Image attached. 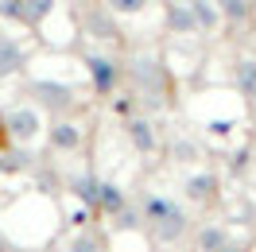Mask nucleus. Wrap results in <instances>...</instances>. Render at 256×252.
<instances>
[{"label":"nucleus","mask_w":256,"mask_h":252,"mask_svg":"<svg viewBox=\"0 0 256 252\" xmlns=\"http://www.w3.org/2000/svg\"><path fill=\"white\" fill-rule=\"evenodd\" d=\"M124 82H128V94L136 97V105L148 109V116L175 105L171 70H167V62H163L160 54H152V50H136L124 62Z\"/></svg>","instance_id":"f257e3e1"},{"label":"nucleus","mask_w":256,"mask_h":252,"mask_svg":"<svg viewBox=\"0 0 256 252\" xmlns=\"http://www.w3.org/2000/svg\"><path fill=\"white\" fill-rule=\"evenodd\" d=\"M82 70L90 78L94 97H101V101H112L116 90H120V82H124V62L116 54H105V50H86L82 54Z\"/></svg>","instance_id":"f03ea898"},{"label":"nucleus","mask_w":256,"mask_h":252,"mask_svg":"<svg viewBox=\"0 0 256 252\" xmlns=\"http://www.w3.org/2000/svg\"><path fill=\"white\" fill-rule=\"evenodd\" d=\"M124 140L132 144V152L140 159H156L167 148V140H163V132H160V120L156 116H148V112H140V116H132V120H124Z\"/></svg>","instance_id":"7ed1b4c3"},{"label":"nucleus","mask_w":256,"mask_h":252,"mask_svg":"<svg viewBox=\"0 0 256 252\" xmlns=\"http://www.w3.org/2000/svg\"><path fill=\"white\" fill-rule=\"evenodd\" d=\"M28 94H32V105L50 109L54 116H70V112L78 109V90H74V86H62V82L39 78V82H32Z\"/></svg>","instance_id":"20e7f679"},{"label":"nucleus","mask_w":256,"mask_h":252,"mask_svg":"<svg viewBox=\"0 0 256 252\" xmlns=\"http://www.w3.org/2000/svg\"><path fill=\"white\" fill-rule=\"evenodd\" d=\"M4 132H8V140H16V144H35L43 136V109L32 105V101L8 109L4 112Z\"/></svg>","instance_id":"39448f33"},{"label":"nucleus","mask_w":256,"mask_h":252,"mask_svg":"<svg viewBox=\"0 0 256 252\" xmlns=\"http://www.w3.org/2000/svg\"><path fill=\"white\" fill-rule=\"evenodd\" d=\"M78 24H82V35H90V39H101V43H116L120 39V20L112 16L105 4H82Z\"/></svg>","instance_id":"423d86ee"},{"label":"nucleus","mask_w":256,"mask_h":252,"mask_svg":"<svg viewBox=\"0 0 256 252\" xmlns=\"http://www.w3.org/2000/svg\"><path fill=\"white\" fill-rule=\"evenodd\" d=\"M218 186H222V178L210 167H194V171L182 174V198L190 206H214L218 202Z\"/></svg>","instance_id":"0eeeda50"},{"label":"nucleus","mask_w":256,"mask_h":252,"mask_svg":"<svg viewBox=\"0 0 256 252\" xmlns=\"http://www.w3.org/2000/svg\"><path fill=\"white\" fill-rule=\"evenodd\" d=\"M218 8L229 35H248L256 28V0H218Z\"/></svg>","instance_id":"6e6552de"},{"label":"nucleus","mask_w":256,"mask_h":252,"mask_svg":"<svg viewBox=\"0 0 256 252\" xmlns=\"http://www.w3.org/2000/svg\"><path fill=\"white\" fill-rule=\"evenodd\" d=\"M47 140L54 152H62V156H70V152H78L82 144H86V128L74 120V116H54L47 128Z\"/></svg>","instance_id":"1a4fd4ad"},{"label":"nucleus","mask_w":256,"mask_h":252,"mask_svg":"<svg viewBox=\"0 0 256 252\" xmlns=\"http://www.w3.org/2000/svg\"><path fill=\"white\" fill-rule=\"evenodd\" d=\"M62 0H20V28H28L32 35L47 32V20L58 12Z\"/></svg>","instance_id":"9d476101"},{"label":"nucleus","mask_w":256,"mask_h":252,"mask_svg":"<svg viewBox=\"0 0 256 252\" xmlns=\"http://www.w3.org/2000/svg\"><path fill=\"white\" fill-rule=\"evenodd\" d=\"M148 233H152V240H160V244H178L182 236L190 233V214H186L182 206H175V210H171L160 225H152Z\"/></svg>","instance_id":"9b49d317"},{"label":"nucleus","mask_w":256,"mask_h":252,"mask_svg":"<svg viewBox=\"0 0 256 252\" xmlns=\"http://www.w3.org/2000/svg\"><path fill=\"white\" fill-rule=\"evenodd\" d=\"M163 152H167V159L178 163V167H198L202 156H206L202 144L194 140L190 132H175V136H167V148H163Z\"/></svg>","instance_id":"f8f14e48"},{"label":"nucleus","mask_w":256,"mask_h":252,"mask_svg":"<svg viewBox=\"0 0 256 252\" xmlns=\"http://www.w3.org/2000/svg\"><path fill=\"white\" fill-rule=\"evenodd\" d=\"M28 54H32V50L24 47V39L0 32V82L12 78V74H20V70L28 66Z\"/></svg>","instance_id":"ddd939ff"},{"label":"nucleus","mask_w":256,"mask_h":252,"mask_svg":"<svg viewBox=\"0 0 256 252\" xmlns=\"http://www.w3.org/2000/svg\"><path fill=\"white\" fill-rule=\"evenodd\" d=\"M163 24L171 35H198V20H194L186 0H167L163 4Z\"/></svg>","instance_id":"4468645a"},{"label":"nucleus","mask_w":256,"mask_h":252,"mask_svg":"<svg viewBox=\"0 0 256 252\" xmlns=\"http://www.w3.org/2000/svg\"><path fill=\"white\" fill-rule=\"evenodd\" d=\"M233 236H229V225L222 221H202L194 229V252H222Z\"/></svg>","instance_id":"2eb2a0df"},{"label":"nucleus","mask_w":256,"mask_h":252,"mask_svg":"<svg viewBox=\"0 0 256 252\" xmlns=\"http://www.w3.org/2000/svg\"><path fill=\"white\" fill-rule=\"evenodd\" d=\"M175 198H167V194H160V190H144V198H140V214H144V225L152 229V225H160L171 210H175Z\"/></svg>","instance_id":"dca6fc26"},{"label":"nucleus","mask_w":256,"mask_h":252,"mask_svg":"<svg viewBox=\"0 0 256 252\" xmlns=\"http://www.w3.org/2000/svg\"><path fill=\"white\" fill-rule=\"evenodd\" d=\"M190 4L194 20H198V35H214L218 28H225L222 24V8H218V0H186Z\"/></svg>","instance_id":"f3484780"},{"label":"nucleus","mask_w":256,"mask_h":252,"mask_svg":"<svg viewBox=\"0 0 256 252\" xmlns=\"http://www.w3.org/2000/svg\"><path fill=\"white\" fill-rule=\"evenodd\" d=\"M97 210H101L105 218H116L120 210H128V194H124V186H116L112 178H101V194H97Z\"/></svg>","instance_id":"a211bd4d"},{"label":"nucleus","mask_w":256,"mask_h":252,"mask_svg":"<svg viewBox=\"0 0 256 252\" xmlns=\"http://www.w3.org/2000/svg\"><path fill=\"white\" fill-rule=\"evenodd\" d=\"M233 78H237L240 97L256 101V54H237V62H233Z\"/></svg>","instance_id":"6ab92c4d"},{"label":"nucleus","mask_w":256,"mask_h":252,"mask_svg":"<svg viewBox=\"0 0 256 252\" xmlns=\"http://www.w3.org/2000/svg\"><path fill=\"white\" fill-rule=\"evenodd\" d=\"M101 4H105L116 20H140V16H148V8H152L156 0H101Z\"/></svg>","instance_id":"aec40b11"},{"label":"nucleus","mask_w":256,"mask_h":252,"mask_svg":"<svg viewBox=\"0 0 256 252\" xmlns=\"http://www.w3.org/2000/svg\"><path fill=\"white\" fill-rule=\"evenodd\" d=\"M70 190L78 194L86 206H94L97 210V194H101V178H94V174H78L74 182H70Z\"/></svg>","instance_id":"412c9836"},{"label":"nucleus","mask_w":256,"mask_h":252,"mask_svg":"<svg viewBox=\"0 0 256 252\" xmlns=\"http://www.w3.org/2000/svg\"><path fill=\"white\" fill-rule=\"evenodd\" d=\"M70 252H101V240H97L94 233H82L78 240H74V248Z\"/></svg>","instance_id":"4be33fe9"},{"label":"nucleus","mask_w":256,"mask_h":252,"mask_svg":"<svg viewBox=\"0 0 256 252\" xmlns=\"http://www.w3.org/2000/svg\"><path fill=\"white\" fill-rule=\"evenodd\" d=\"M222 252H248V244H240V240H229Z\"/></svg>","instance_id":"5701e85b"}]
</instances>
